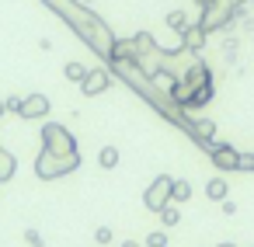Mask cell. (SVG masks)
<instances>
[{
    "label": "cell",
    "mask_w": 254,
    "mask_h": 247,
    "mask_svg": "<svg viewBox=\"0 0 254 247\" xmlns=\"http://www.w3.org/2000/svg\"><path fill=\"white\" fill-rule=\"evenodd\" d=\"M212 101V84H205V87H198L195 94H191V101L185 105V112H198V108H205Z\"/></svg>",
    "instance_id": "cell-14"
},
{
    "label": "cell",
    "mask_w": 254,
    "mask_h": 247,
    "mask_svg": "<svg viewBox=\"0 0 254 247\" xmlns=\"http://www.w3.org/2000/svg\"><path fill=\"white\" fill-rule=\"evenodd\" d=\"M84 39L94 46V53H98V56H105V60L112 56V46H115V39H112V32H108L101 21H94V25L87 28V35H84Z\"/></svg>",
    "instance_id": "cell-6"
},
{
    "label": "cell",
    "mask_w": 254,
    "mask_h": 247,
    "mask_svg": "<svg viewBox=\"0 0 254 247\" xmlns=\"http://www.w3.org/2000/svg\"><path fill=\"white\" fill-rule=\"evenodd\" d=\"M49 108H53V105H49V98H46V94H28V98H21L18 115L32 122V119H46V115H49Z\"/></svg>",
    "instance_id": "cell-8"
},
{
    "label": "cell",
    "mask_w": 254,
    "mask_h": 247,
    "mask_svg": "<svg viewBox=\"0 0 254 247\" xmlns=\"http://www.w3.org/2000/svg\"><path fill=\"white\" fill-rule=\"evenodd\" d=\"M160 223H164V226H178V223H181V209H178V202H167V205L160 209Z\"/></svg>",
    "instance_id": "cell-18"
},
{
    "label": "cell",
    "mask_w": 254,
    "mask_h": 247,
    "mask_svg": "<svg viewBox=\"0 0 254 247\" xmlns=\"http://www.w3.org/2000/svg\"><path fill=\"white\" fill-rule=\"evenodd\" d=\"M205 39H209V32L198 25V21H191L185 32H181V46L185 49H191V53H202V46H205Z\"/></svg>",
    "instance_id": "cell-9"
},
{
    "label": "cell",
    "mask_w": 254,
    "mask_h": 247,
    "mask_svg": "<svg viewBox=\"0 0 254 247\" xmlns=\"http://www.w3.org/2000/svg\"><path fill=\"white\" fill-rule=\"evenodd\" d=\"M77 167H80V157H77V153L60 157V153L42 150V153L35 157V174H39V181H56V178H66V174H70V171H77Z\"/></svg>",
    "instance_id": "cell-1"
},
{
    "label": "cell",
    "mask_w": 254,
    "mask_h": 247,
    "mask_svg": "<svg viewBox=\"0 0 254 247\" xmlns=\"http://www.w3.org/2000/svg\"><path fill=\"white\" fill-rule=\"evenodd\" d=\"M205 195H209L212 202H223V198H230V185H226V178H212V181L205 185Z\"/></svg>",
    "instance_id": "cell-15"
},
{
    "label": "cell",
    "mask_w": 254,
    "mask_h": 247,
    "mask_svg": "<svg viewBox=\"0 0 254 247\" xmlns=\"http://www.w3.org/2000/svg\"><path fill=\"white\" fill-rule=\"evenodd\" d=\"M63 77H66V80H73V84H80V80L87 77V66H84V63H77V60H70V63L63 66Z\"/></svg>",
    "instance_id": "cell-17"
},
{
    "label": "cell",
    "mask_w": 254,
    "mask_h": 247,
    "mask_svg": "<svg viewBox=\"0 0 254 247\" xmlns=\"http://www.w3.org/2000/svg\"><path fill=\"white\" fill-rule=\"evenodd\" d=\"M188 198H191V185H188V181H174V185H171V202L181 205V202H188Z\"/></svg>",
    "instance_id": "cell-20"
},
{
    "label": "cell",
    "mask_w": 254,
    "mask_h": 247,
    "mask_svg": "<svg viewBox=\"0 0 254 247\" xmlns=\"http://www.w3.org/2000/svg\"><path fill=\"white\" fill-rule=\"evenodd\" d=\"M164 21H167V28H171V32H178V35H181V32H185V28L191 25V18H188L185 11H171V14H167Z\"/></svg>",
    "instance_id": "cell-16"
},
{
    "label": "cell",
    "mask_w": 254,
    "mask_h": 247,
    "mask_svg": "<svg viewBox=\"0 0 254 247\" xmlns=\"http://www.w3.org/2000/svg\"><path fill=\"white\" fill-rule=\"evenodd\" d=\"M143 244H146V247H167V233H164V230H153V233H146Z\"/></svg>",
    "instance_id": "cell-21"
},
{
    "label": "cell",
    "mask_w": 254,
    "mask_h": 247,
    "mask_svg": "<svg viewBox=\"0 0 254 247\" xmlns=\"http://www.w3.org/2000/svg\"><path fill=\"white\" fill-rule=\"evenodd\" d=\"M237 18H240V7H237V4H230V0H212V4L202 11L198 25H202V28L212 35V32H223V28H230Z\"/></svg>",
    "instance_id": "cell-2"
},
{
    "label": "cell",
    "mask_w": 254,
    "mask_h": 247,
    "mask_svg": "<svg viewBox=\"0 0 254 247\" xmlns=\"http://www.w3.org/2000/svg\"><path fill=\"white\" fill-rule=\"evenodd\" d=\"M230 4H237V7H244V4H247V0H230Z\"/></svg>",
    "instance_id": "cell-29"
},
{
    "label": "cell",
    "mask_w": 254,
    "mask_h": 247,
    "mask_svg": "<svg viewBox=\"0 0 254 247\" xmlns=\"http://www.w3.org/2000/svg\"><path fill=\"white\" fill-rule=\"evenodd\" d=\"M94 240L98 244H112V226H98L94 230Z\"/></svg>",
    "instance_id": "cell-23"
},
{
    "label": "cell",
    "mask_w": 254,
    "mask_h": 247,
    "mask_svg": "<svg viewBox=\"0 0 254 247\" xmlns=\"http://www.w3.org/2000/svg\"><path fill=\"white\" fill-rule=\"evenodd\" d=\"M112 87V73L108 70H87V77L80 80V91H84V98H98V94H105Z\"/></svg>",
    "instance_id": "cell-5"
},
{
    "label": "cell",
    "mask_w": 254,
    "mask_h": 247,
    "mask_svg": "<svg viewBox=\"0 0 254 247\" xmlns=\"http://www.w3.org/2000/svg\"><path fill=\"white\" fill-rule=\"evenodd\" d=\"M171 185H174L171 174H157V178L146 185V191H143V205H146L150 212H160V209L171 202Z\"/></svg>",
    "instance_id": "cell-4"
},
{
    "label": "cell",
    "mask_w": 254,
    "mask_h": 247,
    "mask_svg": "<svg viewBox=\"0 0 254 247\" xmlns=\"http://www.w3.org/2000/svg\"><path fill=\"white\" fill-rule=\"evenodd\" d=\"M98 164H101L105 171L119 167V150H115V146H101V153H98Z\"/></svg>",
    "instance_id": "cell-19"
},
{
    "label": "cell",
    "mask_w": 254,
    "mask_h": 247,
    "mask_svg": "<svg viewBox=\"0 0 254 247\" xmlns=\"http://www.w3.org/2000/svg\"><path fill=\"white\" fill-rule=\"evenodd\" d=\"M42 150L66 157V153H77V139H73V132H70L66 125H60V122H46V125H42Z\"/></svg>",
    "instance_id": "cell-3"
},
{
    "label": "cell",
    "mask_w": 254,
    "mask_h": 247,
    "mask_svg": "<svg viewBox=\"0 0 254 247\" xmlns=\"http://www.w3.org/2000/svg\"><path fill=\"white\" fill-rule=\"evenodd\" d=\"M212 164L219 171H240V153L233 146H212Z\"/></svg>",
    "instance_id": "cell-10"
},
{
    "label": "cell",
    "mask_w": 254,
    "mask_h": 247,
    "mask_svg": "<svg viewBox=\"0 0 254 247\" xmlns=\"http://www.w3.org/2000/svg\"><path fill=\"white\" fill-rule=\"evenodd\" d=\"M223 212L233 216V212H237V202H233V198H223Z\"/></svg>",
    "instance_id": "cell-25"
},
{
    "label": "cell",
    "mask_w": 254,
    "mask_h": 247,
    "mask_svg": "<svg viewBox=\"0 0 254 247\" xmlns=\"http://www.w3.org/2000/svg\"><path fill=\"white\" fill-rule=\"evenodd\" d=\"M25 244H28V247H46V240H42V233H39V230H32V226L25 230Z\"/></svg>",
    "instance_id": "cell-22"
},
{
    "label": "cell",
    "mask_w": 254,
    "mask_h": 247,
    "mask_svg": "<svg viewBox=\"0 0 254 247\" xmlns=\"http://www.w3.org/2000/svg\"><path fill=\"white\" fill-rule=\"evenodd\" d=\"M164 56H167V49H160V46H153V49H146V53H139L136 56V66L153 80L160 70H164Z\"/></svg>",
    "instance_id": "cell-7"
},
{
    "label": "cell",
    "mask_w": 254,
    "mask_h": 247,
    "mask_svg": "<svg viewBox=\"0 0 254 247\" xmlns=\"http://www.w3.org/2000/svg\"><path fill=\"white\" fill-rule=\"evenodd\" d=\"M191 136H195L198 143H205V146H216V143H212V136H216V125H212L209 119H198V122H191Z\"/></svg>",
    "instance_id": "cell-13"
},
{
    "label": "cell",
    "mask_w": 254,
    "mask_h": 247,
    "mask_svg": "<svg viewBox=\"0 0 254 247\" xmlns=\"http://www.w3.org/2000/svg\"><path fill=\"white\" fill-rule=\"evenodd\" d=\"M122 247H139V244H136V240H126V244H122Z\"/></svg>",
    "instance_id": "cell-28"
},
{
    "label": "cell",
    "mask_w": 254,
    "mask_h": 247,
    "mask_svg": "<svg viewBox=\"0 0 254 247\" xmlns=\"http://www.w3.org/2000/svg\"><path fill=\"white\" fill-rule=\"evenodd\" d=\"M195 4H198V11H205V7L212 4V0H195Z\"/></svg>",
    "instance_id": "cell-26"
},
{
    "label": "cell",
    "mask_w": 254,
    "mask_h": 247,
    "mask_svg": "<svg viewBox=\"0 0 254 247\" xmlns=\"http://www.w3.org/2000/svg\"><path fill=\"white\" fill-rule=\"evenodd\" d=\"M14 174H18V157H14L11 150L0 146V185H7Z\"/></svg>",
    "instance_id": "cell-12"
},
{
    "label": "cell",
    "mask_w": 254,
    "mask_h": 247,
    "mask_svg": "<svg viewBox=\"0 0 254 247\" xmlns=\"http://www.w3.org/2000/svg\"><path fill=\"white\" fill-rule=\"evenodd\" d=\"M4 108H7V112H18V108H21V98H7Z\"/></svg>",
    "instance_id": "cell-24"
},
{
    "label": "cell",
    "mask_w": 254,
    "mask_h": 247,
    "mask_svg": "<svg viewBox=\"0 0 254 247\" xmlns=\"http://www.w3.org/2000/svg\"><path fill=\"white\" fill-rule=\"evenodd\" d=\"M4 112H7V108H4V101H0V115H4Z\"/></svg>",
    "instance_id": "cell-30"
},
{
    "label": "cell",
    "mask_w": 254,
    "mask_h": 247,
    "mask_svg": "<svg viewBox=\"0 0 254 247\" xmlns=\"http://www.w3.org/2000/svg\"><path fill=\"white\" fill-rule=\"evenodd\" d=\"M108 60H112V63H129V60H136V42H132V39H115Z\"/></svg>",
    "instance_id": "cell-11"
},
{
    "label": "cell",
    "mask_w": 254,
    "mask_h": 247,
    "mask_svg": "<svg viewBox=\"0 0 254 247\" xmlns=\"http://www.w3.org/2000/svg\"><path fill=\"white\" fill-rule=\"evenodd\" d=\"M216 247H237V244H233V240H223V244H216Z\"/></svg>",
    "instance_id": "cell-27"
}]
</instances>
